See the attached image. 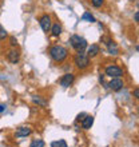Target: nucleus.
<instances>
[{"label":"nucleus","instance_id":"f257e3e1","mask_svg":"<svg viewBox=\"0 0 139 147\" xmlns=\"http://www.w3.org/2000/svg\"><path fill=\"white\" fill-rule=\"evenodd\" d=\"M50 56L52 58V60H55L56 63L64 62L68 56V51L64 48L63 46H54L50 48Z\"/></svg>","mask_w":139,"mask_h":147},{"label":"nucleus","instance_id":"f03ea898","mask_svg":"<svg viewBox=\"0 0 139 147\" xmlns=\"http://www.w3.org/2000/svg\"><path fill=\"white\" fill-rule=\"evenodd\" d=\"M74 63H75L76 68H79V70H86V68L90 66V58L83 51H78V55L75 56V59H74Z\"/></svg>","mask_w":139,"mask_h":147},{"label":"nucleus","instance_id":"7ed1b4c3","mask_svg":"<svg viewBox=\"0 0 139 147\" xmlns=\"http://www.w3.org/2000/svg\"><path fill=\"white\" fill-rule=\"evenodd\" d=\"M70 43H71L72 48H75L76 51H84V48H87V40L79 35L71 36L70 38Z\"/></svg>","mask_w":139,"mask_h":147},{"label":"nucleus","instance_id":"20e7f679","mask_svg":"<svg viewBox=\"0 0 139 147\" xmlns=\"http://www.w3.org/2000/svg\"><path fill=\"white\" fill-rule=\"evenodd\" d=\"M106 75L110 78H120L123 75V70L120 67L115 66V64H111V66H107L106 67Z\"/></svg>","mask_w":139,"mask_h":147},{"label":"nucleus","instance_id":"39448f33","mask_svg":"<svg viewBox=\"0 0 139 147\" xmlns=\"http://www.w3.org/2000/svg\"><path fill=\"white\" fill-rule=\"evenodd\" d=\"M123 80L120 78H111V80L107 83V87L112 91H119V90L123 88Z\"/></svg>","mask_w":139,"mask_h":147},{"label":"nucleus","instance_id":"423d86ee","mask_svg":"<svg viewBox=\"0 0 139 147\" xmlns=\"http://www.w3.org/2000/svg\"><path fill=\"white\" fill-rule=\"evenodd\" d=\"M39 23H40V27L44 32H50L51 26H52V22H51V16L50 15H43L40 19H39Z\"/></svg>","mask_w":139,"mask_h":147},{"label":"nucleus","instance_id":"0eeeda50","mask_svg":"<svg viewBox=\"0 0 139 147\" xmlns=\"http://www.w3.org/2000/svg\"><path fill=\"white\" fill-rule=\"evenodd\" d=\"M74 80H75V75L74 74H66V75H63L62 79H60V86L62 87H64V88H67V87H70V86L74 83Z\"/></svg>","mask_w":139,"mask_h":147},{"label":"nucleus","instance_id":"6e6552de","mask_svg":"<svg viewBox=\"0 0 139 147\" xmlns=\"http://www.w3.org/2000/svg\"><path fill=\"white\" fill-rule=\"evenodd\" d=\"M7 59L9 60L11 63H18L20 60V54H19V51H16V50H11V51H8V54H7Z\"/></svg>","mask_w":139,"mask_h":147},{"label":"nucleus","instance_id":"1a4fd4ad","mask_svg":"<svg viewBox=\"0 0 139 147\" xmlns=\"http://www.w3.org/2000/svg\"><path fill=\"white\" fill-rule=\"evenodd\" d=\"M94 124V116L92 115H86L82 120V127L84 128V130H90V128L92 127Z\"/></svg>","mask_w":139,"mask_h":147},{"label":"nucleus","instance_id":"9d476101","mask_svg":"<svg viewBox=\"0 0 139 147\" xmlns=\"http://www.w3.org/2000/svg\"><path fill=\"white\" fill-rule=\"evenodd\" d=\"M31 132H32V130L30 127H20V128L16 130L15 136L16 138H24V136L31 135Z\"/></svg>","mask_w":139,"mask_h":147},{"label":"nucleus","instance_id":"9b49d317","mask_svg":"<svg viewBox=\"0 0 139 147\" xmlns=\"http://www.w3.org/2000/svg\"><path fill=\"white\" fill-rule=\"evenodd\" d=\"M101 52V47L98 46V44H91V46L88 47V51H87V56L88 58H95L98 54Z\"/></svg>","mask_w":139,"mask_h":147},{"label":"nucleus","instance_id":"f8f14e48","mask_svg":"<svg viewBox=\"0 0 139 147\" xmlns=\"http://www.w3.org/2000/svg\"><path fill=\"white\" fill-rule=\"evenodd\" d=\"M51 35L54 36V38H58V36H60V34H62V26L59 23H55L54 26H51Z\"/></svg>","mask_w":139,"mask_h":147},{"label":"nucleus","instance_id":"ddd939ff","mask_svg":"<svg viewBox=\"0 0 139 147\" xmlns=\"http://www.w3.org/2000/svg\"><path fill=\"white\" fill-rule=\"evenodd\" d=\"M82 20H83V22H90V23H95V18H94L90 12H84V13L82 15Z\"/></svg>","mask_w":139,"mask_h":147},{"label":"nucleus","instance_id":"4468645a","mask_svg":"<svg viewBox=\"0 0 139 147\" xmlns=\"http://www.w3.org/2000/svg\"><path fill=\"white\" fill-rule=\"evenodd\" d=\"M51 147H68L66 143V140L64 139H60V140H55L51 143Z\"/></svg>","mask_w":139,"mask_h":147},{"label":"nucleus","instance_id":"2eb2a0df","mask_svg":"<svg viewBox=\"0 0 139 147\" xmlns=\"http://www.w3.org/2000/svg\"><path fill=\"white\" fill-rule=\"evenodd\" d=\"M32 102H34L35 105L42 106V107H44V106L47 105V102H46V100H43V99H42V98H40V96H38V98H36V96H34V98H32Z\"/></svg>","mask_w":139,"mask_h":147},{"label":"nucleus","instance_id":"dca6fc26","mask_svg":"<svg viewBox=\"0 0 139 147\" xmlns=\"http://www.w3.org/2000/svg\"><path fill=\"white\" fill-rule=\"evenodd\" d=\"M44 146H46V143H44L42 139H35V140H32V143L30 144V147H44Z\"/></svg>","mask_w":139,"mask_h":147},{"label":"nucleus","instance_id":"f3484780","mask_svg":"<svg viewBox=\"0 0 139 147\" xmlns=\"http://www.w3.org/2000/svg\"><path fill=\"white\" fill-rule=\"evenodd\" d=\"M8 38V32L5 31V28L0 24V40H5Z\"/></svg>","mask_w":139,"mask_h":147},{"label":"nucleus","instance_id":"a211bd4d","mask_svg":"<svg viewBox=\"0 0 139 147\" xmlns=\"http://www.w3.org/2000/svg\"><path fill=\"white\" fill-rule=\"evenodd\" d=\"M91 3H92L94 7L99 8V7H102V5L104 4V0H91Z\"/></svg>","mask_w":139,"mask_h":147},{"label":"nucleus","instance_id":"6ab92c4d","mask_svg":"<svg viewBox=\"0 0 139 147\" xmlns=\"http://www.w3.org/2000/svg\"><path fill=\"white\" fill-rule=\"evenodd\" d=\"M9 40H11V46L12 47H16V46H18V40H16L13 36H11V39H9Z\"/></svg>","mask_w":139,"mask_h":147},{"label":"nucleus","instance_id":"aec40b11","mask_svg":"<svg viewBox=\"0 0 139 147\" xmlns=\"http://www.w3.org/2000/svg\"><path fill=\"white\" fill-rule=\"evenodd\" d=\"M134 20H135L136 23H139V12H135V15H134Z\"/></svg>","mask_w":139,"mask_h":147},{"label":"nucleus","instance_id":"412c9836","mask_svg":"<svg viewBox=\"0 0 139 147\" xmlns=\"http://www.w3.org/2000/svg\"><path fill=\"white\" fill-rule=\"evenodd\" d=\"M134 96H135L136 99L139 98V90H138V88H135V91H134Z\"/></svg>","mask_w":139,"mask_h":147},{"label":"nucleus","instance_id":"4be33fe9","mask_svg":"<svg viewBox=\"0 0 139 147\" xmlns=\"http://www.w3.org/2000/svg\"><path fill=\"white\" fill-rule=\"evenodd\" d=\"M86 116V114H80V115L78 116V120H83V118Z\"/></svg>","mask_w":139,"mask_h":147},{"label":"nucleus","instance_id":"5701e85b","mask_svg":"<svg viewBox=\"0 0 139 147\" xmlns=\"http://www.w3.org/2000/svg\"><path fill=\"white\" fill-rule=\"evenodd\" d=\"M5 111V106L4 105H0V112H4Z\"/></svg>","mask_w":139,"mask_h":147}]
</instances>
